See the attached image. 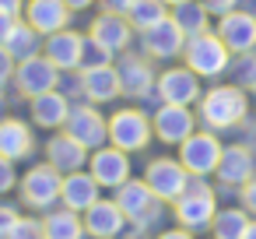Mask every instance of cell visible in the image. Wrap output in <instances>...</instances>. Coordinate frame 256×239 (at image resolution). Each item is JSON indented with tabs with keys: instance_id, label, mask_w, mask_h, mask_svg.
Instances as JSON below:
<instances>
[{
	"instance_id": "obj_33",
	"label": "cell",
	"mask_w": 256,
	"mask_h": 239,
	"mask_svg": "<svg viewBox=\"0 0 256 239\" xmlns=\"http://www.w3.org/2000/svg\"><path fill=\"white\" fill-rule=\"evenodd\" d=\"M14 186V169H11V158L0 155V193H8Z\"/></svg>"
},
{
	"instance_id": "obj_14",
	"label": "cell",
	"mask_w": 256,
	"mask_h": 239,
	"mask_svg": "<svg viewBox=\"0 0 256 239\" xmlns=\"http://www.w3.org/2000/svg\"><path fill=\"white\" fill-rule=\"evenodd\" d=\"M218 39L235 53H249L256 46V18H249L242 11H228L218 25Z\"/></svg>"
},
{
	"instance_id": "obj_15",
	"label": "cell",
	"mask_w": 256,
	"mask_h": 239,
	"mask_svg": "<svg viewBox=\"0 0 256 239\" xmlns=\"http://www.w3.org/2000/svg\"><path fill=\"white\" fill-rule=\"evenodd\" d=\"M126 214L120 211L116 200H95L88 211H84V228L95 235V239H116L120 228H123Z\"/></svg>"
},
{
	"instance_id": "obj_16",
	"label": "cell",
	"mask_w": 256,
	"mask_h": 239,
	"mask_svg": "<svg viewBox=\"0 0 256 239\" xmlns=\"http://www.w3.org/2000/svg\"><path fill=\"white\" fill-rule=\"evenodd\" d=\"M28 25L42 36H53V32H64L67 18H70V8L64 0H28Z\"/></svg>"
},
{
	"instance_id": "obj_17",
	"label": "cell",
	"mask_w": 256,
	"mask_h": 239,
	"mask_svg": "<svg viewBox=\"0 0 256 239\" xmlns=\"http://www.w3.org/2000/svg\"><path fill=\"white\" fill-rule=\"evenodd\" d=\"M144 46L151 57H176L182 46H186V36L182 29L176 25V18H162L158 25H151L144 32Z\"/></svg>"
},
{
	"instance_id": "obj_25",
	"label": "cell",
	"mask_w": 256,
	"mask_h": 239,
	"mask_svg": "<svg viewBox=\"0 0 256 239\" xmlns=\"http://www.w3.org/2000/svg\"><path fill=\"white\" fill-rule=\"evenodd\" d=\"M32 116H36L39 127H60V123H67L70 106H67V99H64L60 92H46V95H36Z\"/></svg>"
},
{
	"instance_id": "obj_27",
	"label": "cell",
	"mask_w": 256,
	"mask_h": 239,
	"mask_svg": "<svg viewBox=\"0 0 256 239\" xmlns=\"http://www.w3.org/2000/svg\"><path fill=\"white\" fill-rule=\"evenodd\" d=\"M246 228H249V211H246V207H224V211H218L214 221H210L214 239H242Z\"/></svg>"
},
{
	"instance_id": "obj_4",
	"label": "cell",
	"mask_w": 256,
	"mask_h": 239,
	"mask_svg": "<svg viewBox=\"0 0 256 239\" xmlns=\"http://www.w3.org/2000/svg\"><path fill=\"white\" fill-rule=\"evenodd\" d=\"M186 64L193 74H204V78H218L224 67H228V46L218 39V36H193L186 46Z\"/></svg>"
},
{
	"instance_id": "obj_5",
	"label": "cell",
	"mask_w": 256,
	"mask_h": 239,
	"mask_svg": "<svg viewBox=\"0 0 256 239\" xmlns=\"http://www.w3.org/2000/svg\"><path fill=\"white\" fill-rule=\"evenodd\" d=\"M144 183L151 186V193L158 200H179L182 190L190 186V172L176 158H154L148 165V172H144Z\"/></svg>"
},
{
	"instance_id": "obj_8",
	"label": "cell",
	"mask_w": 256,
	"mask_h": 239,
	"mask_svg": "<svg viewBox=\"0 0 256 239\" xmlns=\"http://www.w3.org/2000/svg\"><path fill=\"white\" fill-rule=\"evenodd\" d=\"M60 186H64V179H60V172L46 162V165H36V169H28L25 172V179H22V200L28 204V207H50L56 197H60Z\"/></svg>"
},
{
	"instance_id": "obj_20",
	"label": "cell",
	"mask_w": 256,
	"mask_h": 239,
	"mask_svg": "<svg viewBox=\"0 0 256 239\" xmlns=\"http://www.w3.org/2000/svg\"><path fill=\"white\" fill-rule=\"evenodd\" d=\"M81 53H84V36H78V32H53L46 43V60L64 67V71L78 67Z\"/></svg>"
},
{
	"instance_id": "obj_47",
	"label": "cell",
	"mask_w": 256,
	"mask_h": 239,
	"mask_svg": "<svg viewBox=\"0 0 256 239\" xmlns=\"http://www.w3.org/2000/svg\"><path fill=\"white\" fill-rule=\"evenodd\" d=\"M0 102H4V92H0Z\"/></svg>"
},
{
	"instance_id": "obj_35",
	"label": "cell",
	"mask_w": 256,
	"mask_h": 239,
	"mask_svg": "<svg viewBox=\"0 0 256 239\" xmlns=\"http://www.w3.org/2000/svg\"><path fill=\"white\" fill-rule=\"evenodd\" d=\"M242 207H246L249 214H256V176H252L249 183H242Z\"/></svg>"
},
{
	"instance_id": "obj_39",
	"label": "cell",
	"mask_w": 256,
	"mask_h": 239,
	"mask_svg": "<svg viewBox=\"0 0 256 239\" xmlns=\"http://www.w3.org/2000/svg\"><path fill=\"white\" fill-rule=\"evenodd\" d=\"M11 53H8V46H0V81H4V78H11Z\"/></svg>"
},
{
	"instance_id": "obj_10",
	"label": "cell",
	"mask_w": 256,
	"mask_h": 239,
	"mask_svg": "<svg viewBox=\"0 0 256 239\" xmlns=\"http://www.w3.org/2000/svg\"><path fill=\"white\" fill-rule=\"evenodd\" d=\"M67 134L74 141H81L84 148H102L106 137H109V127L106 120L92 109V106H78L70 116H67Z\"/></svg>"
},
{
	"instance_id": "obj_38",
	"label": "cell",
	"mask_w": 256,
	"mask_h": 239,
	"mask_svg": "<svg viewBox=\"0 0 256 239\" xmlns=\"http://www.w3.org/2000/svg\"><path fill=\"white\" fill-rule=\"evenodd\" d=\"M56 85H60V95H64V99H67L70 92H78V95L84 92V78H81V81H74V78H60Z\"/></svg>"
},
{
	"instance_id": "obj_26",
	"label": "cell",
	"mask_w": 256,
	"mask_h": 239,
	"mask_svg": "<svg viewBox=\"0 0 256 239\" xmlns=\"http://www.w3.org/2000/svg\"><path fill=\"white\" fill-rule=\"evenodd\" d=\"M116 74H120V92H126V95H144L151 88V67L137 57H126Z\"/></svg>"
},
{
	"instance_id": "obj_29",
	"label": "cell",
	"mask_w": 256,
	"mask_h": 239,
	"mask_svg": "<svg viewBox=\"0 0 256 239\" xmlns=\"http://www.w3.org/2000/svg\"><path fill=\"white\" fill-rule=\"evenodd\" d=\"M176 25L182 29V36H204L207 32V8L204 4H193V0H186V4H179L176 8Z\"/></svg>"
},
{
	"instance_id": "obj_9",
	"label": "cell",
	"mask_w": 256,
	"mask_h": 239,
	"mask_svg": "<svg viewBox=\"0 0 256 239\" xmlns=\"http://www.w3.org/2000/svg\"><path fill=\"white\" fill-rule=\"evenodd\" d=\"M14 81H18V92H25V95L36 99V95L53 92L56 81H60V74H56V64H50V60H42V57H32V60H22Z\"/></svg>"
},
{
	"instance_id": "obj_45",
	"label": "cell",
	"mask_w": 256,
	"mask_h": 239,
	"mask_svg": "<svg viewBox=\"0 0 256 239\" xmlns=\"http://www.w3.org/2000/svg\"><path fill=\"white\" fill-rule=\"evenodd\" d=\"M242 239H256V221H249V228H246V235Z\"/></svg>"
},
{
	"instance_id": "obj_41",
	"label": "cell",
	"mask_w": 256,
	"mask_h": 239,
	"mask_svg": "<svg viewBox=\"0 0 256 239\" xmlns=\"http://www.w3.org/2000/svg\"><path fill=\"white\" fill-rule=\"evenodd\" d=\"M0 11H4V15H18L22 11V0H0Z\"/></svg>"
},
{
	"instance_id": "obj_6",
	"label": "cell",
	"mask_w": 256,
	"mask_h": 239,
	"mask_svg": "<svg viewBox=\"0 0 256 239\" xmlns=\"http://www.w3.org/2000/svg\"><path fill=\"white\" fill-rule=\"evenodd\" d=\"M221 151H224V148L218 144L214 134H190V137L182 141V148H179V162L186 165L190 176H207V172L218 169Z\"/></svg>"
},
{
	"instance_id": "obj_12",
	"label": "cell",
	"mask_w": 256,
	"mask_h": 239,
	"mask_svg": "<svg viewBox=\"0 0 256 239\" xmlns=\"http://www.w3.org/2000/svg\"><path fill=\"white\" fill-rule=\"evenodd\" d=\"M154 134H158L165 144H182V141L193 134V113H190L186 106L165 102V106L154 113Z\"/></svg>"
},
{
	"instance_id": "obj_43",
	"label": "cell",
	"mask_w": 256,
	"mask_h": 239,
	"mask_svg": "<svg viewBox=\"0 0 256 239\" xmlns=\"http://www.w3.org/2000/svg\"><path fill=\"white\" fill-rule=\"evenodd\" d=\"M238 4H242V15L256 18V0H238Z\"/></svg>"
},
{
	"instance_id": "obj_30",
	"label": "cell",
	"mask_w": 256,
	"mask_h": 239,
	"mask_svg": "<svg viewBox=\"0 0 256 239\" xmlns=\"http://www.w3.org/2000/svg\"><path fill=\"white\" fill-rule=\"evenodd\" d=\"M126 18H130L134 29L148 32L151 25H158V22L165 18V0H134L130 11H126Z\"/></svg>"
},
{
	"instance_id": "obj_32",
	"label": "cell",
	"mask_w": 256,
	"mask_h": 239,
	"mask_svg": "<svg viewBox=\"0 0 256 239\" xmlns=\"http://www.w3.org/2000/svg\"><path fill=\"white\" fill-rule=\"evenodd\" d=\"M8 239H46V232H42L39 221H28V218H25V221H18V225L11 228Z\"/></svg>"
},
{
	"instance_id": "obj_46",
	"label": "cell",
	"mask_w": 256,
	"mask_h": 239,
	"mask_svg": "<svg viewBox=\"0 0 256 239\" xmlns=\"http://www.w3.org/2000/svg\"><path fill=\"white\" fill-rule=\"evenodd\" d=\"M165 4H172V8H179V4H186V0H165Z\"/></svg>"
},
{
	"instance_id": "obj_40",
	"label": "cell",
	"mask_w": 256,
	"mask_h": 239,
	"mask_svg": "<svg viewBox=\"0 0 256 239\" xmlns=\"http://www.w3.org/2000/svg\"><path fill=\"white\" fill-rule=\"evenodd\" d=\"M102 4L109 8V15H126V11H130V4H134V0H102Z\"/></svg>"
},
{
	"instance_id": "obj_3",
	"label": "cell",
	"mask_w": 256,
	"mask_h": 239,
	"mask_svg": "<svg viewBox=\"0 0 256 239\" xmlns=\"http://www.w3.org/2000/svg\"><path fill=\"white\" fill-rule=\"evenodd\" d=\"M116 204H120V211H123L126 218H134L140 228H144V225H154L158 214H162L158 197L151 193V186H148L144 179H126V183H120V186H116Z\"/></svg>"
},
{
	"instance_id": "obj_44",
	"label": "cell",
	"mask_w": 256,
	"mask_h": 239,
	"mask_svg": "<svg viewBox=\"0 0 256 239\" xmlns=\"http://www.w3.org/2000/svg\"><path fill=\"white\" fill-rule=\"evenodd\" d=\"M64 4H67L70 11H81V8H88V4H92V0H64Z\"/></svg>"
},
{
	"instance_id": "obj_24",
	"label": "cell",
	"mask_w": 256,
	"mask_h": 239,
	"mask_svg": "<svg viewBox=\"0 0 256 239\" xmlns=\"http://www.w3.org/2000/svg\"><path fill=\"white\" fill-rule=\"evenodd\" d=\"M32 151V130L22 120H4L0 123V155L4 158H25Z\"/></svg>"
},
{
	"instance_id": "obj_37",
	"label": "cell",
	"mask_w": 256,
	"mask_h": 239,
	"mask_svg": "<svg viewBox=\"0 0 256 239\" xmlns=\"http://www.w3.org/2000/svg\"><path fill=\"white\" fill-rule=\"evenodd\" d=\"M200 4H204L207 11H214V15H228V11L238 4V0H200Z\"/></svg>"
},
{
	"instance_id": "obj_36",
	"label": "cell",
	"mask_w": 256,
	"mask_h": 239,
	"mask_svg": "<svg viewBox=\"0 0 256 239\" xmlns=\"http://www.w3.org/2000/svg\"><path fill=\"white\" fill-rule=\"evenodd\" d=\"M14 15H4L0 11V46H8V39H11V32H14Z\"/></svg>"
},
{
	"instance_id": "obj_31",
	"label": "cell",
	"mask_w": 256,
	"mask_h": 239,
	"mask_svg": "<svg viewBox=\"0 0 256 239\" xmlns=\"http://www.w3.org/2000/svg\"><path fill=\"white\" fill-rule=\"evenodd\" d=\"M8 53L14 60H32L39 53V32L32 25H14V32L8 39Z\"/></svg>"
},
{
	"instance_id": "obj_22",
	"label": "cell",
	"mask_w": 256,
	"mask_h": 239,
	"mask_svg": "<svg viewBox=\"0 0 256 239\" xmlns=\"http://www.w3.org/2000/svg\"><path fill=\"white\" fill-rule=\"evenodd\" d=\"M84 95L92 102H109L120 95V74L109 67V64H98V67H84Z\"/></svg>"
},
{
	"instance_id": "obj_28",
	"label": "cell",
	"mask_w": 256,
	"mask_h": 239,
	"mask_svg": "<svg viewBox=\"0 0 256 239\" xmlns=\"http://www.w3.org/2000/svg\"><path fill=\"white\" fill-rule=\"evenodd\" d=\"M42 232L46 239H81L84 235V221L78 218V211H53L46 221H42Z\"/></svg>"
},
{
	"instance_id": "obj_7",
	"label": "cell",
	"mask_w": 256,
	"mask_h": 239,
	"mask_svg": "<svg viewBox=\"0 0 256 239\" xmlns=\"http://www.w3.org/2000/svg\"><path fill=\"white\" fill-rule=\"evenodd\" d=\"M109 137L120 151H140L148 141H151V127H148V116L137 113V109H120L112 120H109Z\"/></svg>"
},
{
	"instance_id": "obj_13",
	"label": "cell",
	"mask_w": 256,
	"mask_h": 239,
	"mask_svg": "<svg viewBox=\"0 0 256 239\" xmlns=\"http://www.w3.org/2000/svg\"><path fill=\"white\" fill-rule=\"evenodd\" d=\"M92 176L98 186H120L130 179V158L120 148H98L92 155Z\"/></svg>"
},
{
	"instance_id": "obj_18",
	"label": "cell",
	"mask_w": 256,
	"mask_h": 239,
	"mask_svg": "<svg viewBox=\"0 0 256 239\" xmlns=\"http://www.w3.org/2000/svg\"><path fill=\"white\" fill-rule=\"evenodd\" d=\"M214 172H218V179H221L224 186H242V183H249V179H252V155H249V148H242V144L224 148Z\"/></svg>"
},
{
	"instance_id": "obj_21",
	"label": "cell",
	"mask_w": 256,
	"mask_h": 239,
	"mask_svg": "<svg viewBox=\"0 0 256 239\" xmlns=\"http://www.w3.org/2000/svg\"><path fill=\"white\" fill-rule=\"evenodd\" d=\"M60 197H64V204L70 211H88L98 200V183H95V176H84L81 169L78 172H67V179L60 186Z\"/></svg>"
},
{
	"instance_id": "obj_19",
	"label": "cell",
	"mask_w": 256,
	"mask_h": 239,
	"mask_svg": "<svg viewBox=\"0 0 256 239\" xmlns=\"http://www.w3.org/2000/svg\"><path fill=\"white\" fill-rule=\"evenodd\" d=\"M46 158H50V165H53L56 172H78L88 155H84V144H81V141H74L70 134H56V137L46 144Z\"/></svg>"
},
{
	"instance_id": "obj_23",
	"label": "cell",
	"mask_w": 256,
	"mask_h": 239,
	"mask_svg": "<svg viewBox=\"0 0 256 239\" xmlns=\"http://www.w3.org/2000/svg\"><path fill=\"white\" fill-rule=\"evenodd\" d=\"M92 39L98 43V46H106V50H123L126 43H130V22L126 18H120V15H102V18H95V25H92Z\"/></svg>"
},
{
	"instance_id": "obj_34",
	"label": "cell",
	"mask_w": 256,
	"mask_h": 239,
	"mask_svg": "<svg viewBox=\"0 0 256 239\" xmlns=\"http://www.w3.org/2000/svg\"><path fill=\"white\" fill-rule=\"evenodd\" d=\"M18 221H22V218H18L11 207H0V239H8V235H11V228H14Z\"/></svg>"
},
{
	"instance_id": "obj_42",
	"label": "cell",
	"mask_w": 256,
	"mask_h": 239,
	"mask_svg": "<svg viewBox=\"0 0 256 239\" xmlns=\"http://www.w3.org/2000/svg\"><path fill=\"white\" fill-rule=\"evenodd\" d=\"M158 239H193V235H190V228H172V232H162Z\"/></svg>"
},
{
	"instance_id": "obj_1",
	"label": "cell",
	"mask_w": 256,
	"mask_h": 239,
	"mask_svg": "<svg viewBox=\"0 0 256 239\" xmlns=\"http://www.w3.org/2000/svg\"><path fill=\"white\" fill-rule=\"evenodd\" d=\"M218 214V200H214V190L204 183V176L190 179V186L182 190V197L176 200V221L190 232H200V228H210Z\"/></svg>"
},
{
	"instance_id": "obj_2",
	"label": "cell",
	"mask_w": 256,
	"mask_h": 239,
	"mask_svg": "<svg viewBox=\"0 0 256 239\" xmlns=\"http://www.w3.org/2000/svg\"><path fill=\"white\" fill-rule=\"evenodd\" d=\"M200 116L210 130H224V127H235L242 123L246 116V95L232 85H221V88H210L200 102Z\"/></svg>"
},
{
	"instance_id": "obj_11",
	"label": "cell",
	"mask_w": 256,
	"mask_h": 239,
	"mask_svg": "<svg viewBox=\"0 0 256 239\" xmlns=\"http://www.w3.org/2000/svg\"><path fill=\"white\" fill-rule=\"evenodd\" d=\"M158 95L172 106H190L200 95V81L190 67H176V71H165L158 78Z\"/></svg>"
}]
</instances>
